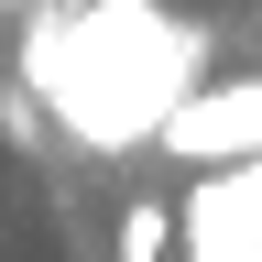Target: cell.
I'll return each mask as SVG.
<instances>
[{
  "instance_id": "1",
  "label": "cell",
  "mask_w": 262,
  "mask_h": 262,
  "mask_svg": "<svg viewBox=\"0 0 262 262\" xmlns=\"http://www.w3.org/2000/svg\"><path fill=\"white\" fill-rule=\"evenodd\" d=\"M208 77V22L164 0H44L22 22V88L77 153H142Z\"/></svg>"
},
{
  "instance_id": "3",
  "label": "cell",
  "mask_w": 262,
  "mask_h": 262,
  "mask_svg": "<svg viewBox=\"0 0 262 262\" xmlns=\"http://www.w3.org/2000/svg\"><path fill=\"white\" fill-rule=\"evenodd\" d=\"M186 262H262V229L241 208H219L208 186H186Z\"/></svg>"
},
{
  "instance_id": "4",
  "label": "cell",
  "mask_w": 262,
  "mask_h": 262,
  "mask_svg": "<svg viewBox=\"0 0 262 262\" xmlns=\"http://www.w3.org/2000/svg\"><path fill=\"white\" fill-rule=\"evenodd\" d=\"M175 251V208H164V196H131L120 208V262H164Z\"/></svg>"
},
{
  "instance_id": "5",
  "label": "cell",
  "mask_w": 262,
  "mask_h": 262,
  "mask_svg": "<svg viewBox=\"0 0 262 262\" xmlns=\"http://www.w3.org/2000/svg\"><path fill=\"white\" fill-rule=\"evenodd\" d=\"M0 142H44V98L22 77H0Z\"/></svg>"
},
{
  "instance_id": "2",
  "label": "cell",
  "mask_w": 262,
  "mask_h": 262,
  "mask_svg": "<svg viewBox=\"0 0 262 262\" xmlns=\"http://www.w3.org/2000/svg\"><path fill=\"white\" fill-rule=\"evenodd\" d=\"M153 142L186 153V164H241V153H262V77H241V88H186Z\"/></svg>"
}]
</instances>
